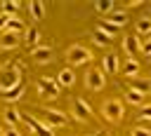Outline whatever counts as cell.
Listing matches in <instances>:
<instances>
[{"mask_svg": "<svg viewBox=\"0 0 151 136\" xmlns=\"http://www.w3.org/2000/svg\"><path fill=\"white\" fill-rule=\"evenodd\" d=\"M21 70H24L21 63H14V68L2 70L0 73V91H9L12 87L21 84Z\"/></svg>", "mask_w": 151, "mask_h": 136, "instance_id": "obj_1", "label": "cell"}, {"mask_svg": "<svg viewBox=\"0 0 151 136\" xmlns=\"http://www.w3.org/2000/svg\"><path fill=\"white\" fill-rule=\"evenodd\" d=\"M66 61H68V68H71V66H83V63H90V61H92V54H90L87 47L73 45V47L66 49Z\"/></svg>", "mask_w": 151, "mask_h": 136, "instance_id": "obj_2", "label": "cell"}, {"mask_svg": "<svg viewBox=\"0 0 151 136\" xmlns=\"http://www.w3.org/2000/svg\"><path fill=\"white\" fill-rule=\"evenodd\" d=\"M101 115H104L109 122H120L123 115H125V108H123V103H120L118 98H109V101H104V106H101Z\"/></svg>", "mask_w": 151, "mask_h": 136, "instance_id": "obj_3", "label": "cell"}, {"mask_svg": "<svg viewBox=\"0 0 151 136\" xmlns=\"http://www.w3.org/2000/svg\"><path fill=\"white\" fill-rule=\"evenodd\" d=\"M85 87H87V89H94V91L104 89V87H106V73H104L101 68H90V70L85 73Z\"/></svg>", "mask_w": 151, "mask_h": 136, "instance_id": "obj_4", "label": "cell"}, {"mask_svg": "<svg viewBox=\"0 0 151 136\" xmlns=\"http://www.w3.org/2000/svg\"><path fill=\"white\" fill-rule=\"evenodd\" d=\"M45 117H47V124L54 129V127H66L68 124V115L64 110H54V108H42Z\"/></svg>", "mask_w": 151, "mask_h": 136, "instance_id": "obj_5", "label": "cell"}, {"mask_svg": "<svg viewBox=\"0 0 151 136\" xmlns=\"http://www.w3.org/2000/svg\"><path fill=\"white\" fill-rule=\"evenodd\" d=\"M73 117L78 122H90L92 120V108L87 106L85 98H76L73 101Z\"/></svg>", "mask_w": 151, "mask_h": 136, "instance_id": "obj_6", "label": "cell"}, {"mask_svg": "<svg viewBox=\"0 0 151 136\" xmlns=\"http://www.w3.org/2000/svg\"><path fill=\"white\" fill-rule=\"evenodd\" d=\"M38 89H40V94H45V96H59V91H61V87H59V82L57 80H52V77H40L38 80Z\"/></svg>", "mask_w": 151, "mask_h": 136, "instance_id": "obj_7", "label": "cell"}, {"mask_svg": "<svg viewBox=\"0 0 151 136\" xmlns=\"http://www.w3.org/2000/svg\"><path fill=\"white\" fill-rule=\"evenodd\" d=\"M123 49H125V54H130V59H132L134 54H139V52H142V42H139V38H137V35H125V40H123Z\"/></svg>", "mask_w": 151, "mask_h": 136, "instance_id": "obj_8", "label": "cell"}, {"mask_svg": "<svg viewBox=\"0 0 151 136\" xmlns=\"http://www.w3.org/2000/svg\"><path fill=\"white\" fill-rule=\"evenodd\" d=\"M31 54H33L35 63H50V61H52V49H50V47H45V45L33 47V49H31Z\"/></svg>", "mask_w": 151, "mask_h": 136, "instance_id": "obj_9", "label": "cell"}, {"mask_svg": "<svg viewBox=\"0 0 151 136\" xmlns=\"http://www.w3.org/2000/svg\"><path fill=\"white\" fill-rule=\"evenodd\" d=\"M106 23H111V26H116V28H123L125 23H127V14L123 12V9H113L111 14H106V19H104Z\"/></svg>", "mask_w": 151, "mask_h": 136, "instance_id": "obj_10", "label": "cell"}, {"mask_svg": "<svg viewBox=\"0 0 151 136\" xmlns=\"http://www.w3.org/2000/svg\"><path fill=\"white\" fill-rule=\"evenodd\" d=\"M21 40H24L21 35H17V33H7V30H5V33L0 35V47H2V49H14V47H19Z\"/></svg>", "mask_w": 151, "mask_h": 136, "instance_id": "obj_11", "label": "cell"}, {"mask_svg": "<svg viewBox=\"0 0 151 136\" xmlns=\"http://www.w3.org/2000/svg\"><path fill=\"white\" fill-rule=\"evenodd\" d=\"M57 82H59V87H71V84L76 82L73 68H61V70L57 73Z\"/></svg>", "mask_w": 151, "mask_h": 136, "instance_id": "obj_12", "label": "cell"}, {"mask_svg": "<svg viewBox=\"0 0 151 136\" xmlns=\"http://www.w3.org/2000/svg\"><path fill=\"white\" fill-rule=\"evenodd\" d=\"M7 33H17V35H21L24 30H26V23L21 21V16H9V21H7V28H5Z\"/></svg>", "mask_w": 151, "mask_h": 136, "instance_id": "obj_13", "label": "cell"}, {"mask_svg": "<svg viewBox=\"0 0 151 136\" xmlns=\"http://www.w3.org/2000/svg\"><path fill=\"white\" fill-rule=\"evenodd\" d=\"M123 75H127V77H132V80H137V75H139V63H137V59H127L125 63H123Z\"/></svg>", "mask_w": 151, "mask_h": 136, "instance_id": "obj_14", "label": "cell"}, {"mask_svg": "<svg viewBox=\"0 0 151 136\" xmlns=\"http://www.w3.org/2000/svg\"><path fill=\"white\" fill-rule=\"evenodd\" d=\"M24 91H26V87H24V84H17V87H12L9 91H2V98L9 101V103H14V101L24 98Z\"/></svg>", "mask_w": 151, "mask_h": 136, "instance_id": "obj_15", "label": "cell"}, {"mask_svg": "<svg viewBox=\"0 0 151 136\" xmlns=\"http://www.w3.org/2000/svg\"><path fill=\"white\" fill-rule=\"evenodd\" d=\"M104 73H118L120 70V63H118V56L116 54H106L104 56Z\"/></svg>", "mask_w": 151, "mask_h": 136, "instance_id": "obj_16", "label": "cell"}, {"mask_svg": "<svg viewBox=\"0 0 151 136\" xmlns=\"http://www.w3.org/2000/svg\"><path fill=\"white\" fill-rule=\"evenodd\" d=\"M28 12H31V16L38 21V19H42L45 16V2H40V0H31L28 2Z\"/></svg>", "mask_w": 151, "mask_h": 136, "instance_id": "obj_17", "label": "cell"}, {"mask_svg": "<svg viewBox=\"0 0 151 136\" xmlns=\"http://www.w3.org/2000/svg\"><path fill=\"white\" fill-rule=\"evenodd\" d=\"M24 42L31 45V47H38V42H40V30L33 28V26L26 28V30H24Z\"/></svg>", "mask_w": 151, "mask_h": 136, "instance_id": "obj_18", "label": "cell"}, {"mask_svg": "<svg viewBox=\"0 0 151 136\" xmlns=\"http://www.w3.org/2000/svg\"><path fill=\"white\" fill-rule=\"evenodd\" d=\"M5 122H7V127H17V129H19L21 113H19V110H14V108H7V110H5Z\"/></svg>", "mask_w": 151, "mask_h": 136, "instance_id": "obj_19", "label": "cell"}, {"mask_svg": "<svg viewBox=\"0 0 151 136\" xmlns=\"http://www.w3.org/2000/svg\"><path fill=\"white\" fill-rule=\"evenodd\" d=\"M0 12L7 14V16H19V2H14V0H5V2L0 5Z\"/></svg>", "mask_w": 151, "mask_h": 136, "instance_id": "obj_20", "label": "cell"}, {"mask_svg": "<svg viewBox=\"0 0 151 136\" xmlns=\"http://www.w3.org/2000/svg\"><path fill=\"white\" fill-rule=\"evenodd\" d=\"M130 89H134V91H139V94H149V91H151V80H132Z\"/></svg>", "mask_w": 151, "mask_h": 136, "instance_id": "obj_21", "label": "cell"}, {"mask_svg": "<svg viewBox=\"0 0 151 136\" xmlns=\"http://www.w3.org/2000/svg\"><path fill=\"white\" fill-rule=\"evenodd\" d=\"M92 40H94V45H99V47H109L111 42H113V38H109L106 33H101L99 28L94 30V35H92Z\"/></svg>", "mask_w": 151, "mask_h": 136, "instance_id": "obj_22", "label": "cell"}, {"mask_svg": "<svg viewBox=\"0 0 151 136\" xmlns=\"http://www.w3.org/2000/svg\"><path fill=\"white\" fill-rule=\"evenodd\" d=\"M125 101L132 103V106H142L144 94H139V91H134V89H127V91H125Z\"/></svg>", "mask_w": 151, "mask_h": 136, "instance_id": "obj_23", "label": "cell"}, {"mask_svg": "<svg viewBox=\"0 0 151 136\" xmlns=\"http://www.w3.org/2000/svg\"><path fill=\"white\" fill-rule=\"evenodd\" d=\"M149 30H151V16H142L137 21V33L139 35H149Z\"/></svg>", "mask_w": 151, "mask_h": 136, "instance_id": "obj_24", "label": "cell"}, {"mask_svg": "<svg viewBox=\"0 0 151 136\" xmlns=\"http://www.w3.org/2000/svg\"><path fill=\"white\" fill-rule=\"evenodd\" d=\"M97 28H99V30H101V33H106V35H109V38H113V35H116V33H118V30H120V28H116V26H111V23H106V21H104V19H101V21H99V26H97Z\"/></svg>", "mask_w": 151, "mask_h": 136, "instance_id": "obj_25", "label": "cell"}, {"mask_svg": "<svg viewBox=\"0 0 151 136\" xmlns=\"http://www.w3.org/2000/svg\"><path fill=\"white\" fill-rule=\"evenodd\" d=\"M94 9L101 12V14H111L113 12V2H109V0L106 2H94Z\"/></svg>", "mask_w": 151, "mask_h": 136, "instance_id": "obj_26", "label": "cell"}, {"mask_svg": "<svg viewBox=\"0 0 151 136\" xmlns=\"http://www.w3.org/2000/svg\"><path fill=\"white\" fill-rule=\"evenodd\" d=\"M2 136H21V131L17 127H2Z\"/></svg>", "mask_w": 151, "mask_h": 136, "instance_id": "obj_27", "label": "cell"}, {"mask_svg": "<svg viewBox=\"0 0 151 136\" xmlns=\"http://www.w3.org/2000/svg\"><path fill=\"white\" fill-rule=\"evenodd\" d=\"M132 136H151V129H146V127H134V129H132Z\"/></svg>", "mask_w": 151, "mask_h": 136, "instance_id": "obj_28", "label": "cell"}, {"mask_svg": "<svg viewBox=\"0 0 151 136\" xmlns=\"http://www.w3.org/2000/svg\"><path fill=\"white\" fill-rule=\"evenodd\" d=\"M139 120H151V106H144L139 110Z\"/></svg>", "mask_w": 151, "mask_h": 136, "instance_id": "obj_29", "label": "cell"}, {"mask_svg": "<svg viewBox=\"0 0 151 136\" xmlns=\"http://www.w3.org/2000/svg\"><path fill=\"white\" fill-rule=\"evenodd\" d=\"M7 21H9V16L0 12V33H5V28H7Z\"/></svg>", "mask_w": 151, "mask_h": 136, "instance_id": "obj_30", "label": "cell"}, {"mask_svg": "<svg viewBox=\"0 0 151 136\" xmlns=\"http://www.w3.org/2000/svg\"><path fill=\"white\" fill-rule=\"evenodd\" d=\"M142 54L151 56V42H142Z\"/></svg>", "mask_w": 151, "mask_h": 136, "instance_id": "obj_31", "label": "cell"}, {"mask_svg": "<svg viewBox=\"0 0 151 136\" xmlns=\"http://www.w3.org/2000/svg\"><path fill=\"white\" fill-rule=\"evenodd\" d=\"M146 38H149V42H151V30H149V35H146Z\"/></svg>", "mask_w": 151, "mask_h": 136, "instance_id": "obj_32", "label": "cell"}, {"mask_svg": "<svg viewBox=\"0 0 151 136\" xmlns=\"http://www.w3.org/2000/svg\"><path fill=\"white\" fill-rule=\"evenodd\" d=\"M97 136H104V131H99V134H97Z\"/></svg>", "mask_w": 151, "mask_h": 136, "instance_id": "obj_33", "label": "cell"}, {"mask_svg": "<svg viewBox=\"0 0 151 136\" xmlns=\"http://www.w3.org/2000/svg\"><path fill=\"white\" fill-rule=\"evenodd\" d=\"M0 136H2V127H0Z\"/></svg>", "mask_w": 151, "mask_h": 136, "instance_id": "obj_34", "label": "cell"}]
</instances>
